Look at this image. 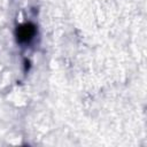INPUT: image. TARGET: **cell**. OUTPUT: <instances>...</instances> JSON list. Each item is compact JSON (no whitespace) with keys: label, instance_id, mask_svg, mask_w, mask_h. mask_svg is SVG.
I'll list each match as a JSON object with an SVG mask.
<instances>
[{"label":"cell","instance_id":"6da1fadb","mask_svg":"<svg viewBox=\"0 0 147 147\" xmlns=\"http://www.w3.org/2000/svg\"><path fill=\"white\" fill-rule=\"evenodd\" d=\"M36 32H37V29L33 23L29 22V23L21 24L16 29V33H15L16 40L20 44H28L33 39V37L36 36Z\"/></svg>","mask_w":147,"mask_h":147}]
</instances>
